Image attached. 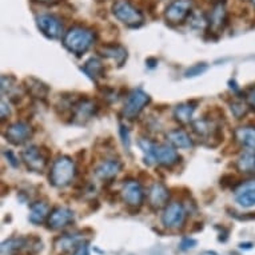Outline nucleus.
Segmentation results:
<instances>
[{
    "label": "nucleus",
    "instance_id": "nucleus-1",
    "mask_svg": "<svg viewBox=\"0 0 255 255\" xmlns=\"http://www.w3.org/2000/svg\"><path fill=\"white\" fill-rule=\"evenodd\" d=\"M139 146L144 152L146 162L148 163L156 162L160 166L171 167L179 162V155L176 152L175 147L171 144H155L147 139H140Z\"/></svg>",
    "mask_w": 255,
    "mask_h": 255
},
{
    "label": "nucleus",
    "instance_id": "nucleus-2",
    "mask_svg": "<svg viewBox=\"0 0 255 255\" xmlns=\"http://www.w3.org/2000/svg\"><path fill=\"white\" fill-rule=\"evenodd\" d=\"M94 42H95L94 31L80 25L70 28L63 36V46L75 55H83L84 52H87Z\"/></svg>",
    "mask_w": 255,
    "mask_h": 255
},
{
    "label": "nucleus",
    "instance_id": "nucleus-3",
    "mask_svg": "<svg viewBox=\"0 0 255 255\" xmlns=\"http://www.w3.org/2000/svg\"><path fill=\"white\" fill-rule=\"evenodd\" d=\"M76 174L74 160L70 156L62 155L54 160L50 171V183L55 187H66L71 183Z\"/></svg>",
    "mask_w": 255,
    "mask_h": 255
},
{
    "label": "nucleus",
    "instance_id": "nucleus-4",
    "mask_svg": "<svg viewBox=\"0 0 255 255\" xmlns=\"http://www.w3.org/2000/svg\"><path fill=\"white\" fill-rule=\"evenodd\" d=\"M113 13L118 20L130 28H138L144 21L143 13L127 0H117L113 4Z\"/></svg>",
    "mask_w": 255,
    "mask_h": 255
},
{
    "label": "nucleus",
    "instance_id": "nucleus-5",
    "mask_svg": "<svg viewBox=\"0 0 255 255\" xmlns=\"http://www.w3.org/2000/svg\"><path fill=\"white\" fill-rule=\"evenodd\" d=\"M148 103H150V95L143 91L142 88H135L126 99L123 115L127 119H135Z\"/></svg>",
    "mask_w": 255,
    "mask_h": 255
},
{
    "label": "nucleus",
    "instance_id": "nucleus-6",
    "mask_svg": "<svg viewBox=\"0 0 255 255\" xmlns=\"http://www.w3.org/2000/svg\"><path fill=\"white\" fill-rule=\"evenodd\" d=\"M193 0H174L164 11V17L170 24L183 23L193 11Z\"/></svg>",
    "mask_w": 255,
    "mask_h": 255
},
{
    "label": "nucleus",
    "instance_id": "nucleus-7",
    "mask_svg": "<svg viewBox=\"0 0 255 255\" xmlns=\"http://www.w3.org/2000/svg\"><path fill=\"white\" fill-rule=\"evenodd\" d=\"M186 219V210L179 202H171L164 207L162 214V223L167 229H179L183 226Z\"/></svg>",
    "mask_w": 255,
    "mask_h": 255
},
{
    "label": "nucleus",
    "instance_id": "nucleus-8",
    "mask_svg": "<svg viewBox=\"0 0 255 255\" xmlns=\"http://www.w3.org/2000/svg\"><path fill=\"white\" fill-rule=\"evenodd\" d=\"M36 24L43 35L50 39H59L63 35V24L58 17L50 13H43L36 17Z\"/></svg>",
    "mask_w": 255,
    "mask_h": 255
},
{
    "label": "nucleus",
    "instance_id": "nucleus-9",
    "mask_svg": "<svg viewBox=\"0 0 255 255\" xmlns=\"http://www.w3.org/2000/svg\"><path fill=\"white\" fill-rule=\"evenodd\" d=\"M122 198L130 207H139L144 201V191L138 180H126L122 187Z\"/></svg>",
    "mask_w": 255,
    "mask_h": 255
},
{
    "label": "nucleus",
    "instance_id": "nucleus-10",
    "mask_svg": "<svg viewBox=\"0 0 255 255\" xmlns=\"http://www.w3.org/2000/svg\"><path fill=\"white\" fill-rule=\"evenodd\" d=\"M21 160L24 162L28 170L34 172H42L47 164L46 158L42 155L40 148L36 146L25 147L24 150L21 151Z\"/></svg>",
    "mask_w": 255,
    "mask_h": 255
},
{
    "label": "nucleus",
    "instance_id": "nucleus-11",
    "mask_svg": "<svg viewBox=\"0 0 255 255\" xmlns=\"http://www.w3.org/2000/svg\"><path fill=\"white\" fill-rule=\"evenodd\" d=\"M32 134V130H31V126L25 122H15L11 126L7 127V130L4 132V136L7 138L8 142H11L12 144H23L29 139Z\"/></svg>",
    "mask_w": 255,
    "mask_h": 255
},
{
    "label": "nucleus",
    "instance_id": "nucleus-12",
    "mask_svg": "<svg viewBox=\"0 0 255 255\" xmlns=\"http://www.w3.org/2000/svg\"><path fill=\"white\" fill-rule=\"evenodd\" d=\"M74 221V211L67 207H55L47 218V225L51 230H60Z\"/></svg>",
    "mask_w": 255,
    "mask_h": 255
},
{
    "label": "nucleus",
    "instance_id": "nucleus-13",
    "mask_svg": "<svg viewBox=\"0 0 255 255\" xmlns=\"http://www.w3.org/2000/svg\"><path fill=\"white\" fill-rule=\"evenodd\" d=\"M97 105L90 99H82L72 106V119L75 123L83 125L97 114Z\"/></svg>",
    "mask_w": 255,
    "mask_h": 255
},
{
    "label": "nucleus",
    "instance_id": "nucleus-14",
    "mask_svg": "<svg viewBox=\"0 0 255 255\" xmlns=\"http://www.w3.org/2000/svg\"><path fill=\"white\" fill-rule=\"evenodd\" d=\"M235 201L242 207H253L255 206V179L246 180L235 188Z\"/></svg>",
    "mask_w": 255,
    "mask_h": 255
},
{
    "label": "nucleus",
    "instance_id": "nucleus-15",
    "mask_svg": "<svg viewBox=\"0 0 255 255\" xmlns=\"http://www.w3.org/2000/svg\"><path fill=\"white\" fill-rule=\"evenodd\" d=\"M168 198H170V193H168V188L164 186L163 183H154L150 187L148 191V205L151 209L159 210L162 207L167 206Z\"/></svg>",
    "mask_w": 255,
    "mask_h": 255
},
{
    "label": "nucleus",
    "instance_id": "nucleus-16",
    "mask_svg": "<svg viewBox=\"0 0 255 255\" xmlns=\"http://www.w3.org/2000/svg\"><path fill=\"white\" fill-rule=\"evenodd\" d=\"M122 163L117 159H107L95 168V175L102 180H111L121 172Z\"/></svg>",
    "mask_w": 255,
    "mask_h": 255
},
{
    "label": "nucleus",
    "instance_id": "nucleus-17",
    "mask_svg": "<svg viewBox=\"0 0 255 255\" xmlns=\"http://www.w3.org/2000/svg\"><path fill=\"white\" fill-rule=\"evenodd\" d=\"M48 211H50V207H48L46 202H35V203L29 206L28 221L35 226H39V225H42L43 222L47 221V218L50 215Z\"/></svg>",
    "mask_w": 255,
    "mask_h": 255
},
{
    "label": "nucleus",
    "instance_id": "nucleus-18",
    "mask_svg": "<svg viewBox=\"0 0 255 255\" xmlns=\"http://www.w3.org/2000/svg\"><path fill=\"white\" fill-rule=\"evenodd\" d=\"M27 243H28V237H13L1 243V253L3 255H15L25 250Z\"/></svg>",
    "mask_w": 255,
    "mask_h": 255
},
{
    "label": "nucleus",
    "instance_id": "nucleus-19",
    "mask_svg": "<svg viewBox=\"0 0 255 255\" xmlns=\"http://www.w3.org/2000/svg\"><path fill=\"white\" fill-rule=\"evenodd\" d=\"M227 20V12L226 8H225V5L222 4V3H217V4L214 5L213 9H211V12L209 15V24L210 27L213 29H222L226 24Z\"/></svg>",
    "mask_w": 255,
    "mask_h": 255
},
{
    "label": "nucleus",
    "instance_id": "nucleus-20",
    "mask_svg": "<svg viewBox=\"0 0 255 255\" xmlns=\"http://www.w3.org/2000/svg\"><path fill=\"white\" fill-rule=\"evenodd\" d=\"M235 140L247 147V148H255V127L253 126H242L238 127L234 132Z\"/></svg>",
    "mask_w": 255,
    "mask_h": 255
},
{
    "label": "nucleus",
    "instance_id": "nucleus-21",
    "mask_svg": "<svg viewBox=\"0 0 255 255\" xmlns=\"http://www.w3.org/2000/svg\"><path fill=\"white\" fill-rule=\"evenodd\" d=\"M237 168L243 174L255 172V148H249L237 159Z\"/></svg>",
    "mask_w": 255,
    "mask_h": 255
},
{
    "label": "nucleus",
    "instance_id": "nucleus-22",
    "mask_svg": "<svg viewBox=\"0 0 255 255\" xmlns=\"http://www.w3.org/2000/svg\"><path fill=\"white\" fill-rule=\"evenodd\" d=\"M193 130L202 138H214L218 132V127L209 119H198L193 123Z\"/></svg>",
    "mask_w": 255,
    "mask_h": 255
},
{
    "label": "nucleus",
    "instance_id": "nucleus-23",
    "mask_svg": "<svg viewBox=\"0 0 255 255\" xmlns=\"http://www.w3.org/2000/svg\"><path fill=\"white\" fill-rule=\"evenodd\" d=\"M101 54L106 58H110L118 63V66H123V63L127 59V51L125 47L119 44H107L101 48Z\"/></svg>",
    "mask_w": 255,
    "mask_h": 255
},
{
    "label": "nucleus",
    "instance_id": "nucleus-24",
    "mask_svg": "<svg viewBox=\"0 0 255 255\" xmlns=\"http://www.w3.org/2000/svg\"><path fill=\"white\" fill-rule=\"evenodd\" d=\"M168 143L175 148H191L193 147V139L190 138L187 132L183 130H171L167 134Z\"/></svg>",
    "mask_w": 255,
    "mask_h": 255
},
{
    "label": "nucleus",
    "instance_id": "nucleus-25",
    "mask_svg": "<svg viewBox=\"0 0 255 255\" xmlns=\"http://www.w3.org/2000/svg\"><path fill=\"white\" fill-rule=\"evenodd\" d=\"M79 242L80 241L78 235H62L55 241V249L59 253H70V251H74V249L79 245Z\"/></svg>",
    "mask_w": 255,
    "mask_h": 255
},
{
    "label": "nucleus",
    "instance_id": "nucleus-26",
    "mask_svg": "<svg viewBox=\"0 0 255 255\" xmlns=\"http://www.w3.org/2000/svg\"><path fill=\"white\" fill-rule=\"evenodd\" d=\"M83 71L87 74L91 79L98 80L99 78L103 76L105 74V66H103V63L99 60L98 58H91L88 59L86 64L83 66Z\"/></svg>",
    "mask_w": 255,
    "mask_h": 255
},
{
    "label": "nucleus",
    "instance_id": "nucleus-27",
    "mask_svg": "<svg viewBox=\"0 0 255 255\" xmlns=\"http://www.w3.org/2000/svg\"><path fill=\"white\" fill-rule=\"evenodd\" d=\"M25 87H27V91H28L29 95H32L34 98H38V99H44L48 94V87L46 84L42 83L40 80L34 79V78H28L25 80Z\"/></svg>",
    "mask_w": 255,
    "mask_h": 255
},
{
    "label": "nucleus",
    "instance_id": "nucleus-28",
    "mask_svg": "<svg viewBox=\"0 0 255 255\" xmlns=\"http://www.w3.org/2000/svg\"><path fill=\"white\" fill-rule=\"evenodd\" d=\"M194 111H195V107L193 103H182V105L176 106L174 110V117L180 123H190L193 119Z\"/></svg>",
    "mask_w": 255,
    "mask_h": 255
},
{
    "label": "nucleus",
    "instance_id": "nucleus-29",
    "mask_svg": "<svg viewBox=\"0 0 255 255\" xmlns=\"http://www.w3.org/2000/svg\"><path fill=\"white\" fill-rule=\"evenodd\" d=\"M17 90L16 80L9 75L1 76V91L3 94H12V91Z\"/></svg>",
    "mask_w": 255,
    "mask_h": 255
},
{
    "label": "nucleus",
    "instance_id": "nucleus-30",
    "mask_svg": "<svg viewBox=\"0 0 255 255\" xmlns=\"http://www.w3.org/2000/svg\"><path fill=\"white\" fill-rule=\"evenodd\" d=\"M206 70H207V64H205V63L195 64V66L190 67L187 71H186V76H187V78H194V76H198L201 75V74H203Z\"/></svg>",
    "mask_w": 255,
    "mask_h": 255
},
{
    "label": "nucleus",
    "instance_id": "nucleus-31",
    "mask_svg": "<svg viewBox=\"0 0 255 255\" xmlns=\"http://www.w3.org/2000/svg\"><path fill=\"white\" fill-rule=\"evenodd\" d=\"M247 111V105L242 103V102H234V103H231V113L234 114L235 117L241 118L243 117Z\"/></svg>",
    "mask_w": 255,
    "mask_h": 255
},
{
    "label": "nucleus",
    "instance_id": "nucleus-32",
    "mask_svg": "<svg viewBox=\"0 0 255 255\" xmlns=\"http://www.w3.org/2000/svg\"><path fill=\"white\" fill-rule=\"evenodd\" d=\"M245 101H246V105L249 107L255 110V86L254 87H250L245 92Z\"/></svg>",
    "mask_w": 255,
    "mask_h": 255
},
{
    "label": "nucleus",
    "instance_id": "nucleus-33",
    "mask_svg": "<svg viewBox=\"0 0 255 255\" xmlns=\"http://www.w3.org/2000/svg\"><path fill=\"white\" fill-rule=\"evenodd\" d=\"M71 255H90L88 242H79V245L74 249Z\"/></svg>",
    "mask_w": 255,
    "mask_h": 255
},
{
    "label": "nucleus",
    "instance_id": "nucleus-34",
    "mask_svg": "<svg viewBox=\"0 0 255 255\" xmlns=\"http://www.w3.org/2000/svg\"><path fill=\"white\" fill-rule=\"evenodd\" d=\"M121 136L122 142H123L125 147L127 148V151H130V132H128L127 127H125V126H121Z\"/></svg>",
    "mask_w": 255,
    "mask_h": 255
},
{
    "label": "nucleus",
    "instance_id": "nucleus-35",
    "mask_svg": "<svg viewBox=\"0 0 255 255\" xmlns=\"http://www.w3.org/2000/svg\"><path fill=\"white\" fill-rule=\"evenodd\" d=\"M197 243H198L197 241L193 238H183L179 245V249L183 251L190 250V249H194V247L197 246Z\"/></svg>",
    "mask_w": 255,
    "mask_h": 255
},
{
    "label": "nucleus",
    "instance_id": "nucleus-36",
    "mask_svg": "<svg viewBox=\"0 0 255 255\" xmlns=\"http://www.w3.org/2000/svg\"><path fill=\"white\" fill-rule=\"evenodd\" d=\"M9 115V107L7 106L4 101H1V119H5V118Z\"/></svg>",
    "mask_w": 255,
    "mask_h": 255
},
{
    "label": "nucleus",
    "instance_id": "nucleus-37",
    "mask_svg": "<svg viewBox=\"0 0 255 255\" xmlns=\"http://www.w3.org/2000/svg\"><path fill=\"white\" fill-rule=\"evenodd\" d=\"M4 155L5 156H9V163L12 164L13 167H16L17 166V162H16V158H15V156H13V154L12 152H11V151H8V152H7V151H4Z\"/></svg>",
    "mask_w": 255,
    "mask_h": 255
},
{
    "label": "nucleus",
    "instance_id": "nucleus-38",
    "mask_svg": "<svg viewBox=\"0 0 255 255\" xmlns=\"http://www.w3.org/2000/svg\"><path fill=\"white\" fill-rule=\"evenodd\" d=\"M36 3H42V4H55L59 0H34Z\"/></svg>",
    "mask_w": 255,
    "mask_h": 255
},
{
    "label": "nucleus",
    "instance_id": "nucleus-39",
    "mask_svg": "<svg viewBox=\"0 0 255 255\" xmlns=\"http://www.w3.org/2000/svg\"><path fill=\"white\" fill-rule=\"evenodd\" d=\"M253 246H254V245L251 242H245L239 245V247H241V249H245V250H250V249H253Z\"/></svg>",
    "mask_w": 255,
    "mask_h": 255
},
{
    "label": "nucleus",
    "instance_id": "nucleus-40",
    "mask_svg": "<svg viewBox=\"0 0 255 255\" xmlns=\"http://www.w3.org/2000/svg\"><path fill=\"white\" fill-rule=\"evenodd\" d=\"M251 3H253V5H255V0H251Z\"/></svg>",
    "mask_w": 255,
    "mask_h": 255
},
{
    "label": "nucleus",
    "instance_id": "nucleus-41",
    "mask_svg": "<svg viewBox=\"0 0 255 255\" xmlns=\"http://www.w3.org/2000/svg\"><path fill=\"white\" fill-rule=\"evenodd\" d=\"M217 1H222V0H217Z\"/></svg>",
    "mask_w": 255,
    "mask_h": 255
}]
</instances>
